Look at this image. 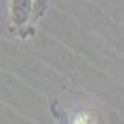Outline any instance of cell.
I'll use <instances>...</instances> for the list:
<instances>
[{
    "mask_svg": "<svg viewBox=\"0 0 124 124\" xmlns=\"http://www.w3.org/2000/svg\"><path fill=\"white\" fill-rule=\"evenodd\" d=\"M46 0H9L8 31L17 39H30L35 33V24L46 9Z\"/></svg>",
    "mask_w": 124,
    "mask_h": 124,
    "instance_id": "1",
    "label": "cell"
},
{
    "mask_svg": "<svg viewBox=\"0 0 124 124\" xmlns=\"http://www.w3.org/2000/svg\"><path fill=\"white\" fill-rule=\"evenodd\" d=\"M94 122H96L94 113H91V111H82V113H78L76 117H74L72 122H69V124H94Z\"/></svg>",
    "mask_w": 124,
    "mask_h": 124,
    "instance_id": "2",
    "label": "cell"
}]
</instances>
